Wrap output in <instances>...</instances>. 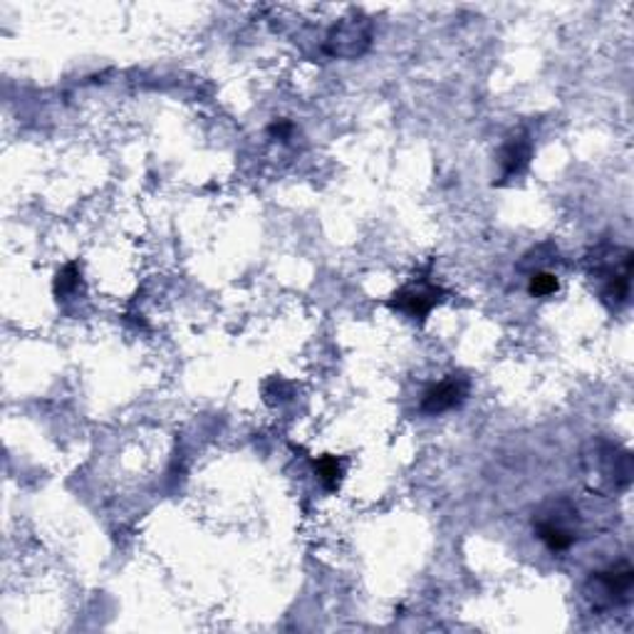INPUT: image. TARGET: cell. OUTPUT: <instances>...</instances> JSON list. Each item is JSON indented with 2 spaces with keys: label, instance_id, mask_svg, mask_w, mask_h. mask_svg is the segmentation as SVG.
<instances>
[{
  "label": "cell",
  "instance_id": "7",
  "mask_svg": "<svg viewBox=\"0 0 634 634\" xmlns=\"http://www.w3.org/2000/svg\"><path fill=\"white\" fill-rule=\"evenodd\" d=\"M471 391V382L464 375H449L441 379L439 385L427 389V395L421 397V411L429 417L447 415L451 409H459L464 405Z\"/></svg>",
  "mask_w": 634,
  "mask_h": 634
},
{
  "label": "cell",
  "instance_id": "9",
  "mask_svg": "<svg viewBox=\"0 0 634 634\" xmlns=\"http://www.w3.org/2000/svg\"><path fill=\"white\" fill-rule=\"evenodd\" d=\"M79 286H83V273H79L77 264H67L55 278V295H57V300L73 298L79 290Z\"/></svg>",
  "mask_w": 634,
  "mask_h": 634
},
{
  "label": "cell",
  "instance_id": "3",
  "mask_svg": "<svg viewBox=\"0 0 634 634\" xmlns=\"http://www.w3.org/2000/svg\"><path fill=\"white\" fill-rule=\"evenodd\" d=\"M578 508L570 501H556L533 520L536 536L550 552H568L578 542Z\"/></svg>",
  "mask_w": 634,
  "mask_h": 634
},
{
  "label": "cell",
  "instance_id": "4",
  "mask_svg": "<svg viewBox=\"0 0 634 634\" xmlns=\"http://www.w3.org/2000/svg\"><path fill=\"white\" fill-rule=\"evenodd\" d=\"M588 600L595 610H615L627 605L634 592V568L630 560L612 562L610 568L592 572L588 580Z\"/></svg>",
  "mask_w": 634,
  "mask_h": 634
},
{
  "label": "cell",
  "instance_id": "8",
  "mask_svg": "<svg viewBox=\"0 0 634 634\" xmlns=\"http://www.w3.org/2000/svg\"><path fill=\"white\" fill-rule=\"evenodd\" d=\"M533 159V142L526 135H516L511 137L506 144H503L501 154H498V164H501V181H511L520 176L523 171L528 169Z\"/></svg>",
  "mask_w": 634,
  "mask_h": 634
},
{
  "label": "cell",
  "instance_id": "10",
  "mask_svg": "<svg viewBox=\"0 0 634 634\" xmlns=\"http://www.w3.org/2000/svg\"><path fill=\"white\" fill-rule=\"evenodd\" d=\"M315 474L327 491H337L342 481V461L337 456H320L315 461Z\"/></svg>",
  "mask_w": 634,
  "mask_h": 634
},
{
  "label": "cell",
  "instance_id": "1",
  "mask_svg": "<svg viewBox=\"0 0 634 634\" xmlns=\"http://www.w3.org/2000/svg\"><path fill=\"white\" fill-rule=\"evenodd\" d=\"M582 474H585L588 488L598 493L625 491L632 481V456L627 449L610 441H598L582 456Z\"/></svg>",
  "mask_w": 634,
  "mask_h": 634
},
{
  "label": "cell",
  "instance_id": "2",
  "mask_svg": "<svg viewBox=\"0 0 634 634\" xmlns=\"http://www.w3.org/2000/svg\"><path fill=\"white\" fill-rule=\"evenodd\" d=\"M590 276L598 280L600 295L610 308H622L630 300L632 250L602 246L590 258Z\"/></svg>",
  "mask_w": 634,
  "mask_h": 634
},
{
  "label": "cell",
  "instance_id": "12",
  "mask_svg": "<svg viewBox=\"0 0 634 634\" xmlns=\"http://www.w3.org/2000/svg\"><path fill=\"white\" fill-rule=\"evenodd\" d=\"M268 135L278 139V142H290L295 135V125L290 122V119H276V122L268 127Z\"/></svg>",
  "mask_w": 634,
  "mask_h": 634
},
{
  "label": "cell",
  "instance_id": "6",
  "mask_svg": "<svg viewBox=\"0 0 634 634\" xmlns=\"http://www.w3.org/2000/svg\"><path fill=\"white\" fill-rule=\"evenodd\" d=\"M447 298V290L431 283L429 276H415L405 288H399L395 295L389 298V308L399 310L411 320L425 322L431 310H434L441 300Z\"/></svg>",
  "mask_w": 634,
  "mask_h": 634
},
{
  "label": "cell",
  "instance_id": "5",
  "mask_svg": "<svg viewBox=\"0 0 634 634\" xmlns=\"http://www.w3.org/2000/svg\"><path fill=\"white\" fill-rule=\"evenodd\" d=\"M372 45V23L362 15H350L330 30L325 37V55L340 60L362 57Z\"/></svg>",
  "mask_w": 634,
  "mask_h": 634
},
{
  "label": "cell",
  "instance_id": "11",
  "mask_svg": "<svg viewBox=\"0 0 634 634\" xmlns=\"http://www.w3.org/2000/svg\"><path fill=\"white\" fill-rule=\"evenodd\" d=\"M558 288H560L558 276L548 273V270H536V273H530L528 293L533 298H550V295L558 293Z\"/></svg>",
  "mask_w": 634,
  "mask_h": 634
}]
</instances>
